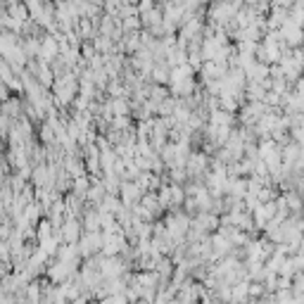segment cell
I'll return each instance as SVG.
<instances>
[{
	"label": "cell",
	"mask_w": 304,
	"mask_h": 304,
	"mask_svg": "<svg viewBox=\"0 0 304 304\" xmlns=\"http://www.w3.org/2000/svg\"><path fill=\"white\" fill-rule=\"evenodd\" d=\"M62 233H64V240L74 245V243H76V238H78V224H74V221H69V224L64 226V230H62Z\"/></svg>",
	"instance_id": "6da1fadb"
},
{
	"label": "cell",
	"mask_w": 304,
	"mask_h": 304,
	"mask_svg": "<svg viewBox=\"0 0 304 304\" xmlns=\"http://www.w3.org/2000/svg\"><path fill=\"white\" fill-rule=\"evenodd\" d=\"M135 304H150V302H145V300H138V302H135Z\"/></svg>",
	"instance_id": "7a4b0ae2"
}]
</instances>
